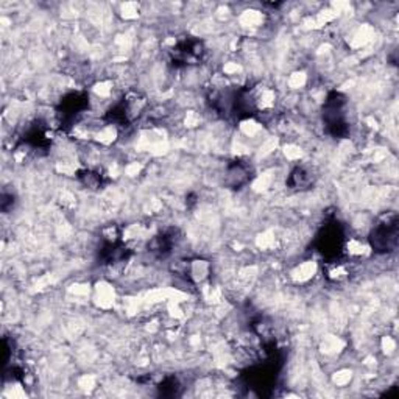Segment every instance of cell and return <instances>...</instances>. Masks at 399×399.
I'll return each instance as SVG.
<instances>
[{"label":"cell","mask_w":399,"mask_h":399,"mask_svg":"<svg viewBox=\"0 0 399 399\" xmlns=\"http://www.w3.org/2000/svg\"><path fill=\"white\" fill-rule=\"evenodd\" d=\"M398 243V217L395 214L382 217L374 225L370 234V245L376 253H389Z\"/></svg>","instance_id":"obj_2"},{"label":"cell","mask_w":399,"mask_h":399,"mask_svg":"<svg viewBox=\"0 0 399 399\" xmlns=\"http://www.w3.org/2000/svg\"><path fill=\"white\" fill-rule=\"evenodd\" d=\"M323 120L328 131L335 138H343L349 131L346 118V98L340 92H331L323 108Z\"/></svg>","instance_id":"obj_1"},{"label":"cell","mask_w":399,"mask_h":399,"mask_svg":"<svg viewBox=\"0 0 399 399\" xmlns=\"http://www.w3.org/2000/svg\"><path fill=\"white\" fill-rule=\"evenodd\" d=\"M251 181V169L242 161L231 163L225 171V184L231 189H242Z\"/></svg>","instance_id":"obj_5"},{"label":"cell","mask_w":399,"mask_h":399,"mask_svg":"<svg viewBox=\"0 0 399 399\" xmlns=\"http://www.w3.org/2000/svg\"><path fill=\"white\" fill-rule=\"evenodd\" d=\"M86 106H88V97L84 94H69L67 97H64V100H61V105L58 113L61 115V119L63 120H75L77 115L82 114Z\"/></svg>","instance_id":"obj_4"},{"label":"cell","mask_w":399,"mask_h":399,"mask_svg":"<svg viewBox=\"0 0 399 399\" xmlns=\"http://www.w3.org/2000/svg\"><path fill=\"white\" fill-rule=\"evenodd\" d=\"M159 390H161L163 395H176V390H178V382L175 378H167L164 380V382L159 385Z\"/></svg>","instance_id":"obj_8"},{"label":"cell","mask_w":399,"mask_h":399,"mask_svg":"<svg viewBox=\"0 0 399 399\" xmlns=\"http://www.w3.org/2000/svg\"><path fill=\"white\" fill-rule=\"evenodd\" d=\"M314 183H315L314 171H312L308 167H304V165H301V167L293 169L290 176H288V181H287L288 187L295 189V190L309 189V187H312V184H314Z\"/></svg>","instance_id":"obj_6"},{"label":"cell","mask_w":399,"mask_h":399,"mask_svg":"<svg viewBox=\"0 0 399 399\" xmlns=\"http://www.w3.org/2000/svg\"><path fill=\"white\" fill-rule=\"evenodd\" d=\"M78 180L82 181L84 187L89 189H98L102 186L103 183V176L98 170H91V169H84L78 171Z\"/></svg>","instance_id":"obj_7"},{"label":"cell","mask_w":399,"mask_h":399,"mask_svg":"<svg viewBox=\"0 0 399 399\" xmlns=\"http://www.w3.org/2000/svg\"><path fill=\"white\" fill-rule=\"evenodd\" d=\"M346 239L343 228L339 223H328L323 226L320 234L317 237V248L326 257L328 262H334L342 256L345 250Z\"/></svg>","instance_id":"obj_3"}]
</instances>
